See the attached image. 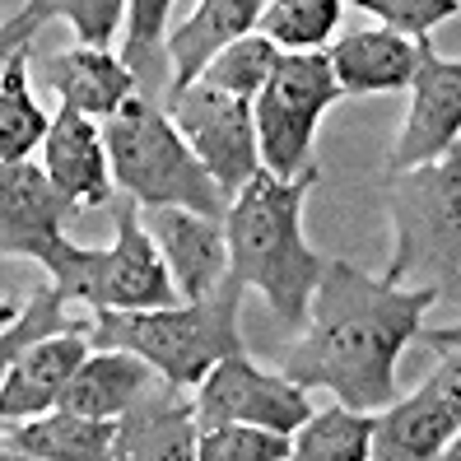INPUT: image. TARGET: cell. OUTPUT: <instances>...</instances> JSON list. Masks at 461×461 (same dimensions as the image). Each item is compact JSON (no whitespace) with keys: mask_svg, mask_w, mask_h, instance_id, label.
<instances>
[{"mask_svg":"<svg viewBox=\"0 0 461 461\" xmlns=\"http://www.w3.org/2000/svg\"><path fill=\"white\" fill-rule=\"evenodd\" d=\"M196 443H201L196 401H186L182 383L154 373L117 420L113 456L117 461H196Z\"/></svg>","mask_w":461,"mask_h":461,"instance_id":"4fadbf2b","label":"cell"},{"mask_svg":"<svg viewBox=\"0 0 461 461\" xmlns=\"http://www.w3.org/2000/svg\"><path fill=\"white\" fill-rule=\"evenodd\" d=\"M345 0H266L257 33H266L280 51H321L336 33Z\"/></svg>","mask_w":461,"mask_h":461,"instance_id":"484cf974","label":"cell"},{"mask_svg":"<svg viewBox=\"0 0 461 461\" xmlns=\"http://www.w3.org/2000/svg\"><path fill=\"white\" fill-rule=\"evenodd\" d=\"M42 270L70 303L79 298L89 308H122V312L177 303V285L168 276L164 252L154 248L145 229V210L126 192L113 214V242L107 248H79V242L66 238V248Z\"/></svg>","mask_w":461,"mask_h":461,"instance_id":"8992f818","label":"cell"},{"mask_svg":"<svg viewBox=\"0 0 461 461\" xmlns=\"http://www.w3.org/2000/svg\"><path fill=\"white\" fill-rule=\"evenodd\" d=\"M66 303L70 298L47 285V289H33L19 308H5V336H0V368L10 359H19L29 345L47 340V336H61V331H89L94 317H66Z\"/></svg>","mask_w":461,"mask_h":461,"instance_id":"4316f807","label":"cell"},{"mask_svg":"<svg viewBox=\"0 0 461 461\" xmlns=\"http://www.w3.org/2000/svg\"><path fill=\"white\" fill-rule=\"evenodd\" d=\"M294 433L261 429V424H214L201 429L196 461H289Z\"/></svg>","mask_w":461,"mask_h":461,"instance_id":"f1b7e54d","label":"cell"},{"mask_svg":"<svg viewBox=\"0 0 461 461\" xmlns=\"http://www.w3.org/2000/svg\"><path fill=\"white\" fill-rule=\"evenodd\" d=\"M42 79L61 103L79 107L89 117H103V122L113 113H122V103L131 94H140V79L131 75V66L113 47H85V42L51 51L42 61Z\"/></svg>","mask_w":461,"mask_h":461,"instance_id":"e0dca14e","label":"cell"},{"mask_svg":"<svg viewBox=\"0 0 461 461\" xmlns=\"http://www.w3.org/2000/svg\"><path fill=\"white\" fill-rule=\"evenodd\" d=\"M443 456H447V461H461V433H456V438L443 447Z\"/></svg>","mask_w":461,"mask_h":461,"instance_id":"1f68e13d","label":"cell"},{"mask_svg":"<svg viewBox=\"0 0 461 461\" xmlns=\"http://www.w3.org/2000/svg\"><path fill=\"white\" fill-rule=\"evenodd\" d=\"M327 57L349 98L392 94V89H411L420 66V38H405L396 29H359L331 42Z\"/></svg>","mask_w":461,"mask_h":461,"instance_id":"d6986e66","label":"cell"},{"mask_svg":"<svg viewBox=\"0 0 461 461\" xmlns=\"http://www.w3.org/2000/svg\"><path fill=\"white\" fill-rule=\"evenodd\" d=\"M317 186V164L298 177L257 173L242 192L229 201L224 233H229V276L248 289H261L270 312L285 327H303L312 294L321 285V261L303 238V201Z\"/></svg>","mask_w":461,"mask_h":461,"instance_id":"7a4b0ae2","label":"cell"},{"mask_svg":"<svg viewBox=\"0 0 461 461\" xmlns=\"http://www.w3.org/2000/svg\"><path fill=\"white\" fill-rule=\"evenodd\" d=\"M456 303V321L452 327H420V345L429 349H461V294H452Z\"/></svg>","mask_w":461,"mask_h":461,"instance_id":"4dcf8cb0","label":"cell"},{"mask_svg":"<svg viewBox=\"0 0 461 461\" xmlns=\"http://www.w3.org/2000/svg\"><path fill=\"white\" fill-rule=\"evenodd\" d=\"M47 131L51 117L29 89V47H14L0 66V164H19L33 149H42Z\"/></svg>","mask_w":461,"mask_h":461,"instance_id":"603a6c76","label":"cell"},{"mask_svg":"<svg viewBox=\"0 0 461 461\" xmlns=\"http://www.w3.org/2000/svg\"><path fill=\"white\" fill-rule=\"evenodd\" d=\"M266 0H196V10L186 14L168 33V61H173V94L196 85L205 66L238 38L257 33Z\"/></svg>","mask_w":461,"mask_h":461,"instance_id":"ffe728a7","label":"cell"},{"mask_svg":"<svg viewBox=\"0 0 461 461\" xmlns=\"http://www.w3.org/2000/svg\"><path fill=\"white\" fill-rule=\"evenodd\" d=\"M158 368L131 349H94V355L79 364V373L70 377V387L57 405L94 420H122V411L140 396V387L149 383Z\"/></svg>","mask_w":461,"mask_h":461,"instance_id":"44dd1931","label":"cell"},{"mask_svg":"<svg viewBox=\"0 0 461 461\" xmlns=\"http://www.w3.org/2000/svg\"><path fill=\"white\" fill-rule=\"evenodd\" d=\"M349 5L368 10L373 19H383V29L405 38H429L443 19L461 14V0H349Z\"/></svg>","mask_w":461,"mask_h":461,"instance_id":"f546056e","label":"cell"},{"mask_svg":"<svg viewBox=\"0 0 461 461\" xmlns=\"http://www.w3.org/2000/svg\"><path fill=\"white\" fill-rule=\"evenodd\" d=\"M312 415L308 387H298L289 373H266L248 355H229L220 359L205 383L196 387V420L201 429L214 424H261V429H280L294 433Z\"/></svg>","mask_w":461,"mask_h":461,"instance_id":"9c48e42d","label":"cell"},{"mask_svg":"<svg viewBox=\"0 0 461 461\" xmlns=\"http://www.w3.org/2000/svg\"><path fill=\"white\" fill-rule=\"evenodd\" d=\"M42 168L79 210H98L122 192L103 145V126H94V117L70 103H61L51 117V131L42 140Z\"/></svg>","mask_w":461,"mask_h":461,"instance_id":"9a60e30c","label":"cell"},{"mask_svg":"<svg viewBox=\"0 0 461 461\" xmlns=\"http://www.w3.org/2000/svg\"><path fill=\"white\" fill-rule=\"evenodd\" d=\"M103 145H107V158H113L117 186L145 210L182 205V210L210 214V220L229 214L233 196L214 182V173L201 164V154L186 145L168 103L131 94L122 103V113L103 122Z\"/></svg>","mask_w":461,"mask_h":461,"instance_id":"277c9868","label":"cell"},{"mask_svg":"<svg viewBox=\"0 0 461 461\" xmlns=\"http://www.w3.org/2000/svg\"><path fill=\"white\" fill-rule=\"evenodd\" d=\"M340 98H349V94L336 79L327 51H285L276 75L266 79V89L252 98L266 173L298 177L303 168H312L317 122Z\"/></svg>","mask_w":461,"mask_h":461,"instance_id":"52a82bcc","label":"cell"},{"mask_svg":"<svg viewBox=\"0 0 461 461\" xmlns=\"http://www.w3.org/2000/svg\"><path fill=\"white\" fill-rule=\"evenodd\" d=\"M387 214L396 224L392 285H433L443 303L461 294V140L420 168L387 173Z\"/></svg>","mask_w":461,"mask_h":461,"instance_id":"5b68a950","label":"cell"},{"mask_svg":"<svg viewBox=\"0 0 461 461\" xmlns=\"http://www.w3.org/2000/svg\"><path fill=\"white\" fill-rule=\"evenodd\" d=\"M168 113L177 131L186 135V145L201 154V164L214 173V182L229 196H238L266 164H261V140H257V113L252 98L224 94L196 79L168 98Z\"/></svg>","mask_w":461,"mask_h":461,"instance_id":"ba28073f","label":"cell"},{"mask_svg":"<svg viewBox=\"0 0 461 461\" xmlns=\"http://www.w3.org/2000/svg\"><path fill=\"white\" fill-rule=\"evenodd\" d=\"M79 214L85 210L47 177V168L29 164V158L0 164V252L10 261L23 257L47 266L66 248L70 224Z\"/></svg>","mask_w":461,"mask_h":461,"instance_id":"8fae6325","label":"cell"},{"mask_svg":"<svg viewBox=\"0 0 461 461\" xmlns=\"http://www.w3.org/2000/svg\"><path fill=\"white\" fill-rule=\"evenodd\" d=\"M47 19H66L85 47H113L126 23V0H19L0 29V51L29 47Z\"/></svg>","mask_w":461,"mask_h":461,"instance_id":"7402d4cb","label":"cell"},{"mask_svg":"<svg viewBox=\"0 0 461 461\" xmlns=\"http://www.w3.org/2000/svg\"><path fill=\"white\" fill-rule=\"evenodd\" d=\"M461 433V349H438L433 368L420 392L396 396L377 411L373 456L383 461H429L443 456V447Z\"/></svg>","mask_w":461,"mask_h":461,"instance_id":"30bf717a","label":"cell"},{"mask_svg":"<svg viewBox=\"0 0 461 461\" xmlns=\"http://www.w3.org/2000/svg\"><path fill=\"white\" fill-rule=\"evenodd\" d=\"M94 355V340L89 331H61V336H47L38 345H29L19 359L5 364V387H0V415L5 420H29V415H42L51 411L70 377L79 373Z\"/></svg>","mask_w":461,"mask_h":461,"instance_id":"2e32d148","label":"cell"},{"mask_svg":"<svg viewBox=\"0 0 461 461\" xmlns=\"http://www.w3.org/2000/svg\"><path fill=\"white\" fill-rule=\"evenodd\" d=\"M433 303H443L433 285H392L349 261H327L303 336L280 355V373L298 387H327L355 411H383L396 401V359L420 340Z\"/></svg>","mask_w":461,"mask_h":461,"instance_id":"6da1fadb","label":"cell"},{"mask_svg":"<svg viewBox=\"0 0 461 461\" xmlns=\"http://www.w3.org/2000/svg\"><path fill=\"white\" fill-rule=\"evenodd\" d=\"M280 57L285 51L270 42L266 33H248V38H238V42H229L220 57H214L210 66H205V85H214V89H224V94H238V98H257L261 89H266V79L276 75V66H280Z\"/></svg>","mask_w":461,"mask_h":461,"instance_id":"83f0119b","label":"cell"},{"mask_svg":"<svg viewBox=\"0 0 461 461\" xmlns=\"http://www.w3.org/2000/svg\"><path fill=\"white\" fill-rule=\"evenodd\" d=\"M461 140V61L433 51V38H420V66L411 79V113L387 154V173L420 168L443 158Z\"/></svg>","mask_w":461,"mask_h":461,"instance_id":"7c38bea8","label":"cell"},{"mask_svg":"<svg viewBox=\"0 0 461 461\" xmlns=\"http://www.w3.org/2000/svg\"><path fill=\"white\" fill-rule=\"evenodd\" d=\"M242 280H224L205 298H186V303L164 308H94L89 340L94 349H131V355L149 359L164 377L182 387H201L205 373L229 359L248 355L238 336V308H242Z\"/></svg>","mask_w":461,"mask_h":461,"instance_id":"3957f363","label":"cell"},{"mask_svg":"<svg viewBox=\"0 0 461 461\" xmlns=\"http://www.w3.org/2000/svg\"><path fill=\"white\" fill-rule=\"evenodd\" d=\"M117 420H94L51 405L29 420H5V456H29V461H103L113 456Z\"/></svg>","mask_w":461,"mask_h":461,"instance_id":"ac0fdd59","label":"cell"},{"mask_svg":"<svg viewBox=\"0 0 461 461\" xmlns=\"http://www.w3.org/2000/svg\"><path fill=\"white\" fill-rule=\"evenodd\" d=\"M377 411H355V405H327L312 411L294 429V456L298 461H364L373 456Z\"/></svg>","mask_w":461,"mask_h":461,"instance_id":"d4e9b609","label":"cell"},{"mask_svg":"<svg viewBox=\"0 0 461 461\" xmlns=\"http://www.w3.org/2000/svg\"><path fill=\"white\" fill-rule=\"evenodd\" d=\"M168 10H173V0H126L122 61L140 79V94L158 103L173 98V61H168V38H164Z\"/></svg>","mask_w":461,"mask_h":461,"instance_id":"cb8c5ba5","label":"cell"},{"mask_svg":"<svg viewBox=\"0 0 461 461\" xmlns=\"http://www.w3.org/2000/svg\"><path fill=\"white\" fill-rule=\"evenodd\" d=\"M145 229L154 238V248L164 252L168 276L182 298H205L229 280L224 220H210V214L182 210V205H154V210H145Z\"/></svg>","mask_w":461,"mask_h":461,"instance_id":"5bb4252c","label":"cell"}]
</instances>
